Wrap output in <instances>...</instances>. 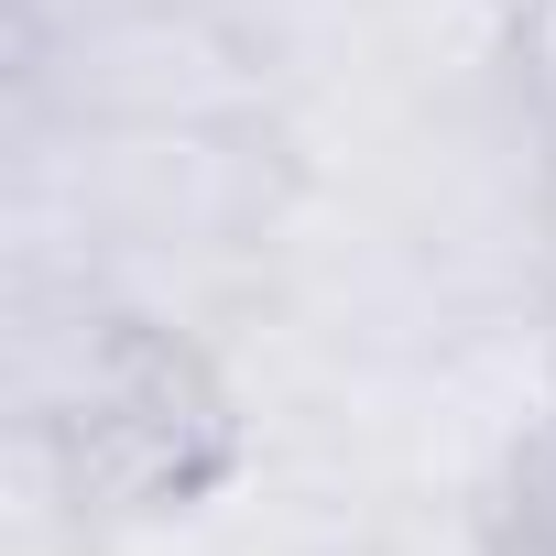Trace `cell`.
I'll return each instance as SVG.
<instances>
[{
    "instance_id": "obj_2",
    "label": "cell",
    "mask_w": 556,
    "mask_h": 556,
    "mask_svg": "<svg viewBox=\"0 0 556 556\" xmlns=\"http://www.w3.org/2000/svg\"><path fill=\"white\" fill-rule=\"evenodd\" d=\"M513 556H556V437H534L513 469Z\"/></svg>"
},
{
    "instance_id": "obj_1",
    "label": "cell",
    "mask_w": 556,
    "mask_h": 556,
    "mask_svg": "<svg viewBox=\"0 0 556 556\" xmlns=\"http://www.w3.org/2000/svg\"><path fill=\"white\" fill-rule=\"evenodd\" d=\"M45 426L99 513H175L229 469V382L164 317H99Z\"/></svg>"
},
{
    "instance_id": "obj_3",
    "label": "cell",
    "mask_w": 556,
    "mask_h": 556,
    "mask_svg": "<svg viewBox=\"0 0 556 556\" xmlns=\"http://www.w3.org/2000/svg\"><path fill=\"white\" fill-rule=\"evenodd\" d=\"M513 45H523V77H534L545 110H556V0H523V12H513Z\"/></svg>"
}]
</instances>
